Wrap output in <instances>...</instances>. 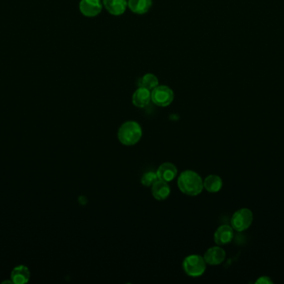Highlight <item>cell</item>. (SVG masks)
Returning <instances> with one entry per match:
<instances>
[{"label": "cell", "instance_id": "obj_11", "mask_svg": "<svg viewBox=\"0 0 284 284\" xmlns=\"http://www.w3.org/2000/svg\"><path fill=\"white\" fill-rule=\"evenodd\" d=\"M151 101V91L146 88H138L132 96V103L137 108H144Z\"/></svg>", "mask_w": 284, "mask_h": 284}, {"label": "cell", "instance_id": "obj_12", "mask_svg": "<svg viewBox=\"0 0 284 284\" xmlns=\"http://www.w3.org/2000/svg\"><path fill=\"white\" fill-rule=\"evenodd\" d=\"M156 174L159 180L168 183L176 177L177 168L171 163H164L157 169Z\"/></svg>", "mask_w": 284, "mask_h": 284}, {"label": "cell", "instance_id": "obj_9", "mask_svg": "<svg viewBox=\"0 0 284 284\" xmlns=\"http://www.w3.org/2000/svg\"><path fill=\"white\" fill-rule=\"evenodd\" d=\"M102 4L108 13L113 16H121L126 12L127 0H102Z\"/></svg>", "mask_w": 284, "mask_h": 284}, {"label": "cell", "instance_id": "obj_7", "mask_svg": "<svg viewBox=\"0 0 284 284\" xmlns=\"http://www.w3.org/2000/svg\"><path fill=\"white\" fill-rule=\"evenodd\" d=\"M226 258V254L224 249L220 247H212L207 250L204 254V261L209 265H219L224 261Z\"/></svg>", "mask_w": 284, "mask_h": 284}, {"label": "cell", "instance_id": "obj_4", "mask_svg": "<svg viewBox=\"0 0 284 284\" xmlns=\"http://www.w3.org/2000/svg\"><path fill=\"white\" fill-rule=\"evenodd\" d=\"M253 220H254V214L250 209H239L232 216L231 226L236 231H245L251 226Z\"/></svg>", "mask_w": 284, "mask_h": 284}, {"label": "cell", "instance_id": "obj_3", "mask_svg": "<svg viewBox=\"0 0 284 284\" xmlns=\"http://www.w3.org/2000/svg\"><path fill=\"white\" fill-rule=\"evenodd\" d=\"M183 269L189 276H201L206 269V262L203 257L197 254L189 255L183 261Z\"/></svg>", "mask_w": 284, "mask_h": 284}, {"label": "cell", "instance_id": "obj_2", "mask_svg": "<svg viewBox=\"0 0 284 284\" xmlns=\"http://www.w3.org/2000/svg\"><path fill=\"white\" fill-rule=\"evenodd\" d=\"M117 137L121 144L126 146H133L142 138V127L137 122L127 121L120 127Z\"/></svg>", "mask_w": 284, "mask_h": 284}, {"label": "cell", "instance_id": "obj_1", "mask_svg": "<svg viewBox=\"0 0 284 284\" xmlns=\"http://www.w3.org/2000/svg\"><path fill=\"white\" fill-rule=\"evenodd\" d=\"M178 187L183 194L197 196L204 189V182L199 174L192 170H185L178 178Z\"/></svg>", "mask_w": 284, "mask_h": 284}, {"label": "cell", "instance_id": "obj_6", "mask_svg": "<svg viewBox=\"0 0 284 284\" xmlns=\"http://www.w3.org/2000/svg\"><path fill=\"white\" fill-rule=\"evenodd\" d=\"M80 12L88 18L99 15L102 10L101 0H81L79 3Z\"/></svg>", "mask_w": 284, "mask_h": 284}, {"label": "cell", "instance_id": "obj_10", "mask_svg": "<svg viewBox=\"0 0 284 284\" xmlns=\"http://www.w3.org/2000/svg\"><path fill=\"white\" fill-rule=\"evenodd\" d=\"M30 277H31V274H30L29 269L25 265H18V266L15 267L10 274L11 281L12 282V284H27L30 280Z\"/></svg>", "mask_w": 284, "mask_h": 284}, {"label": "cell", "instance_id": "obj_8", "mask_svg": "<svg viewBox=\"0 0 284 284\" xmlns=\"http://www.w3.org/2000/svg\"><path fill=\"white\" fill-rule=\"evenodd\" d=\"M214 242L219 246L226 245L234 238V229L229 225H222L214 233Z\"/></svg>", "mask_w": 284, "mask_h": 284}, {"label": "cell", "instance_id": "obj_16", "mask_svg": "<svg viewBox=\"0 0 284 284\" xmlns=\"http://www.w3.org/2000/svg\"><path fill=\"white\" fill-rule=\"evenodd\" d=\"M158 85H159L158 78L153 73H146L138 80L139 88H146L149 91L153 90Z\"/></svg>", "mask_w": 284, "mask_h": 284}, {"label": "cell", "instance_id": "obj_17", "mask_svg": "<svg viewBox=\"0 0 284 284\" xmlns=\"http://www.w3.org/2000/svg\"><path fill=\"white\" fill-rule=\"evenodd\" d=\"M156 173L147 172L142 175V184L144 187H152V185L158 180Z\"/></svg>", "mask_w": 284, "mask_h": 284}, {"label": "cell", "instance_id": "obj_15", "mask_svg": "<svg viewBox=\"0 0 284 284\" xmlns=\"http://www.w3.org/2000/svg\"><path fill=\"white\" fill-rule=\"evenodd\" d=\"M223 186L221 178L218 175H209L206 177L204 181V188L209 193H218Z\"/></svg>", "mask_w": 284, "mask_h": 284}, {"label": "cell", "instance_id": "obj_14", "mask_svg": "<svg viewBox=\"0 0 284 284\" xmlns=\"http://www.w3.org/2000/svg\"><path fill=\"white\" fill-rule=\"evenodd\" d=\"M152 195L154 199L159 201H162L166 199L170 194V188L167 184L166 182L162 181L158 179L153 185H152Z\"/></svg>", "mask_w": 284, "mask_h": 284}, {"label": "cell", "instance_id": "obj_18", "mask_svg": "<svg viewBox=\"0 0 284 284\" xmlns=\"http://www.w3.org/2000/svg\"><path fill=\"white\" fill-rule=\"evenodd\" d=\"M256 284H274V282L268 276H263L260 277L259 279H257L256 282H255Z\"/></svg>", "mask_w": 284, "mask_h": 284}, {"label": "cell", "instance_id": "obj_5", "mask_svg": "<svg viewBox=\"0 0 284 284\" xmlns=\"http://www.w3.org/2000/svg\"><path fill=\"white\" fill-rule=\"evenodd\" d=\"M174 100V92L165 85L157 86L151 91V101L159 107L169 106Z\"/></svg>", "mask_w": 284, "mask_h": 284}, {"label": "cell", "instance_id": "obj_13", "mask_svg": "<svg viewBox=\"0 0 284 284\" xmlns=\"http://www.w3.org/2000/svg\"><path fill=\"white\" fill-rule=\"evenodd\" d=\"M152 0H128L127 7L130 10L137 14H144L150 9Z\"/></svg>", "mask_w": 284, "mask_h": 284}]
</instances>
